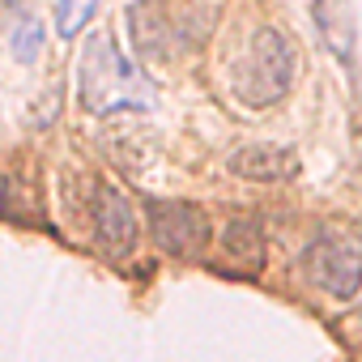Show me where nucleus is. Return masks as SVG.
<instances>
[{
	"mask_svg": "<svg viewBox=\"0 0 362 362\" xmlns=\"http://www.w3.org/2000/svg\"><path fill=\"white\" fill-rule=\"evenodd\" d=\"M145 218H149V235L158 243V252L175 256V260H201L214 243V226L209 214L192 201H166V197H149L145 201Z\"/></svg>",
	"mask_w": 362,
	"mask_h": 362,
	"instance_id": "nucleus-4",
	"label": "nucleus"
},
{
	"mask_svg": "<svg viewBox=\"0 0 362 362\" xmlns=\"http://www.w3.org/2000/svg\"><path fill=\"white\" fill-rule=\"evenodd\" d=\"M298 77V47L294 39L281 30V26H260L252 39H247V52L239 56V69H235V98L243 107H273L290 94Z\"/></svg>",
	"mask_w": 362,
	"mask_h": 362,
	"instance_id": "nucleus-2",
	"label": "nucleus"
},
{
	"mask_svg": "<svg viewBox=\"0 0 362 362\" xmlns=\"http://www.w3.org/2000/svg\"><path fill=\"white\" fill-rule=\"evenodd\" d=\"M307 277L320 294L354 303L362 294V239L345 226H320L307 243Z\"/></svg>",
	"mask_w": 362,
	"mask_h": 362,
	"instance_id": "nucleus-3",
	"label": "nucleus"
},
{
	"mask_svg": "<svg viewBox=\"0 0 362 362\" xmlns=\"http://www.w3.org/2000/svg\"><path fill=\"white\" fill-rule=\"evenodd\" d=\"M222 264L243 273V277H256L264 269V230L256 218H235L222 235Z\"/></svg>",
	"mask_w": 362,
	"mask_h": 362,
	"instance_id": "nucleus-7",
	"label": "nucleus"
},
{
	"mask_svg": "<svg viewBox=\"0 0 362 362\" xmlns=\"http://www.w3.org/2000/svg\"><path fill=\"white\" fill-rule=\"evenodd\" d=\"M94 13H98V0H56V35L77 39Z\"/></svg>",
	"mask_w": 362,
	"mask_h": 362,
	"instance_id": "nucleus-9",
	"label": "nucleus"
},
{
	"mask_svg": "<svg viewBox=\"0 0 362 362\" xmlns=\"http://www.w3.org/2000/svg\"><path fill=\"white\" fill-rule=\"evenodd\" d=\"M315 5V22H320V35L328 39V47L349 60L354 56V30H349V5L345 0H311Z\"/></svg>",
	"mask_w": 362,
	"mask_h": 362,
	"instance_id": "nucleus-8",
	"label": "nucleus"
},
{
	"mask_svg": "<svg viewBox=\"0 0 362 362\" xmlns=\"http://www.w3.org/2000/svg\"><path fill=\"white\" fill-rule=\"evenodd\" d=\"M9 52H13L18 64L39 60V52H43V22L39 18H18V26L9 35Z\"/></svg>",
	"mask_w": 362,
	"mask_h": 362,
	"instance_id": "nucleus-10",
	"label": "nucleus"
},
{
	"mask_svg": "<svg viewBox=\"0 0 362 362\" xmlns=\"http://www.w3.org/2000/svg\"><path fill=\"white\" fill-rule=\"evenodd\" d=\"M90 218H94V239H98L103 256L124 260L136 247V209H132V201L115 184H98L94 188Z\"/></svg>",
	"mask_w": 362,
	"mask_h": 362,
	"instance_id": "nucleus-5",
	"label": "nucleus"
},
{
	"mask_svg": "<svg viewBox=\"0 0 362 362\" xmlns=\"http://www.w3.org/2000/svg\"><path fill=\"white\" fill-rule=\"evenodd\" d=\"M77 98L90 115H124V111H149L153 86L119 52L111 30H94L77 60Z\"/></svg>",
	"mask_w": 362,
	"mask_h": 362,
	"instance_id": "nucleus-1",
	"label": "nucleus"
},
{
	"mask_svg": "<svg viewBox=\"0 0 362 362\" xmlns=\"http://www.w3.org/2000/svg\"><path fill=\"white\" fill-rule=\"evenodd\" d=\"M230 175L252 179V184H281L298 175V153L290 145H243L226 158Z\"/></svg>",
	"mask_w": 362,
	"mask_h": 362,
	"instance_id": "nucleus-6",
	"label": "nucleus"
},
{
	"mask_svg": "<svg viewBox=\"0 0 362 362\" xmlns=\"http://www.w3.org/2000/svg\"><path fill=\"white\" fill-rule=\"evenodd\" d=\"M5 5H9V9H18V5H22V0H5Z\"/></svg>",
	"mask_w": 362,
	"mask_h": 362,
	"instance_id": "nucleus-11",
	"label": "nucleus"
}]
</instances>
